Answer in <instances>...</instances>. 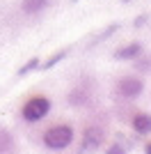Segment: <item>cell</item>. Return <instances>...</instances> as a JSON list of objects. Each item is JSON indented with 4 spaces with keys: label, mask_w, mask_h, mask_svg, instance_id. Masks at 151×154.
Returning <instances> with one entry per match:
<instances>
[{
    "label": "cell",
    "mask_w": 151,
    "mask_h": 154,
    "mask_svg": "<svg viewBox=\"0 0 151 154\" xmlns=\"http://www.w3.org/2000/svg\"><path fill=\"white\" fill-rule=\"evenodd\" d=\"M131 124L138 134H151V115H147V113H135Z\"/></svg>",
    "instance_id": "obj_8"
},
{
    "label": "cell",
    "mask_w": 151,
    "mask_h": 154,
    "mask_svg": "<svg viewBox=\"0 0 151 154\" xmlns=\"http://www.w3.org/2000/svg\"><path fill=\"white\" fill-rule=\"evenodd\" d=\"M147 154H151V143H149V145H147Z\"/></svg>",
    "instance_id": "obj_14"
},
{
    "label": "cell",
    "mask_w": 151,
    "mask_h": 154,
    "mask_svg": "<svg viewBox=\"0 0 151 154\" xmlns=\"http://www.w3.org/2000/svg\"><path fill=\"white\" fill-rule=\"evenodd\" d=\"M140 53H142V44L133 42V44H126V46H121V48H117V51H114V58L117 60H135Z\"/></svg>",
    "instance_id": "obj_6"
},
{
    "label": "cell",
    "mask_w": 151,
    "mask_h": 154,
    "mask_svg": "<svg viewBox=\"0 0 151 154\" xmlns=\"http://www.w3.org/2000/svg\"><path fill=\"white\" fill-rule=\"evenodd\" d=\"M144 90V83H142V78L138 76H124L119 78V83H117V94L121 99H138Z\"/></svg>",
    "instance_id": "obj_3"
},
{
    "label": "cell",
    "mask_w": 151,
    "mask_h": 154,
    "mask_svg": "<svg viewBox=\"0 0 151 154\" xmlns=\"http://www.w3.org/2000/svg\"><path fill=\"white\" fill-rule=\"evenodd\" d=\"M105 154H126V149H124V145H119V143H112Z\"/></svg>",
    "instance_id": "obj_12"
},
{
    "label": "cell",
    "mask_w": 151,
    "mask_h": 154,
    "mask_svg": "<svg viewBox=\"0 0 151 154\" xmlns=\"http://www.w3.org/2000/svg\"><path fill=\"white\" fill-rule=\"evenodd\" d=\"M16 149V143H14L12 131H7L5 127H0V154H12Z\"/></svg>",
    "instance_id": "obj_9"
},
{
    "label": "cell",
    "mask_w": 151,
    "mask_h": 154,
    "mask_svg": "<svg viewBox=\"0 0 151 154\" xmlns=\"http://www.w3.org/2000/svg\"><path fill=\"white\" fill-rule=\"evenodd\" d=\"M67 53H69V48H62V51L53 53V55H50V58L46 60L44 64H39V67H41V69H50V67H55V64L60 62V60H64V55H67Z\"/></svg>",
    "instance_id": "obj_10"
},
{
    "label": "cell",
    "mask_w": 151,
    "mask_h": 154,
    "mask_svg": "<svg viewBox=\"0 0 151 154\" xmlns=\"http://www.w3.org/2000/svg\"><path fill=\"white\" fill-rule=\"evenodd\" d=\"M67 101H69V106H73V108H87V106H92V101H94V92H92V88L85 83L76 85V88H71V92L67 94Z\"/></svg>",
    "instance_id": "obj_4"
},
{
    "label": "cell",
    "mask_w": 151,
    "mask_h": 154,
    "mask_svg": "<svg viewBox=\"0 0 151 154\" xmlns=\"http://www.w3.org/2000/svg\"><path fill=\"white\" fill-rule=\"evenodd\" d=\"M37 67H39V58L28 60V62H25L23 67L19 69V76H25V74H30V71H32V69H37Z\"/></svg>",
    "instance_id": "obj_11"
},
{
    "label": "cell",
    "mask_w": 151,
    "mask_h": 154,
    "mask_svg": "<svg viewBox=\"0 0 151 154\" xmlns=\"http://www.w3.org/2000/svg\"><path fill=\"white\" fill-rule=\"evenodd\" d=\"M73 140V129L69 124H55L44 131V145L50 149H64Z\"/></svg>",
    "instance_id": "obj_1"
},
{
    "label": "cell",
    "mask_w": 151,
    "mask_h": 154,
    "mask_svg": "<svg viewBox=\"0 0 151 154\" xmlns=\"http://www.w3.org/2000/svg\"><path fill=\"white\" fill-rule=\"evenodd\" d=\"M82 138H85V145H87V147H99L101 143L105 140V131H103V127H96V124H92V127L85 129Z\"/></svg>",
    "instance_id": "obj_5"
},
{
    "label": "cell",
    "mask_w": 151,
    "mask_h": 154,
    "mask_svg": "<svg viewBox=\"0 0 151 154\" xmlns=\"http://www.w3.org/2000/svg\"><path fill=\"white\" fill-rule=\"evenodd\" d=\"M50 5V0H23L21 2V9L28 16H34V14H41L46 7Z\"/></svg>",
    "instance_id": "obj_7"
},
{
    "label": "cell",
    "mask_w": 151,
    "mask_h": 154,
    "mask_svg": "<svg viewBox=\"0 0 151 154\" xmlns=\"http://www.w3.org/2000/svg\"><path fill=\"white\" fill-rule=\"evenodd\" d=\"M138 69H142V71L151 69V62H149V60H142V62H138Z\"/></svg>",
    "instance_id": "obj_13"
},
{
    "label": "cell",
    "mask_w": 151,
    "mask_h": 154,
    "mask_svg": "<svg viewBox=\"0 0 151 154\" xmlns=\"http://www.w3.org/2000/svg\"><path fill=\"white\" fill-rule=\"evenodd\" d=\"M124 2H128V0H124Z\"/></svg>",
    "instance_id": "obj_15"
},
{
    "label": "cell",
    "mask_w": 151,
    "mask_h": 154,
    "mask_svg": "<svg viewBox=\"0 0 151 154\" xmlns=\"http://www.w3.org/2000/svg\"><path fill=\"white\" fill-rule=\"evenodd\" d=\"M50 110V99L48 97H30L28 101L23 103V120L25 122H39L48 115Z\"/></svg>",
    "instance_id": "obj_2"
}]
</instances>
